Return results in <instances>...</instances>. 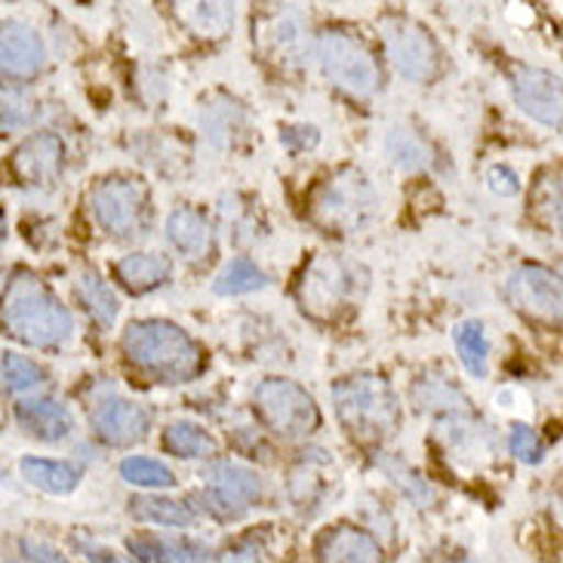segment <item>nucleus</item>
Wrapping results in <instances>:
<instances>
[{"label": "nucleus", "mask_w": 563, "mask_h": 563, "mask_svg": "<svg viewBox=\"0 0 563 563\" xmlns=\"http://www.w3.org/2000/svg\"><path fill=\"white\" fill-rule=\"evenodd\" d=\"M265 287H268V275L244 256L231 260L213 280L216 296H244V292H256Z\"/></svg>", "instance_id": "27"}, {"label": "nucleus", "mask_w": 563, "mask_h": 563, "mask_svg": "<svg viewBox=\"0 0 563 563\" xmlns=\"http://www.w3.org/2000/svg\"><path fill=\"white\" fill-rule=\"evenodd\" d=\"M487 183L489 188H493L496 195H503V198H511V195H518L520 191L518 176H515V169L511 167H489Z\"/></svg>", "instance_id": "35"}, {"label": "nucleus", "mask_w": 563, "mask_h": 563, "mask_svg": "<svg viewBox=\"0 0 563 563\" xmlns=\"http://www.w3.org/2000/svg\"><path fill=\"white\" fill-rule=\"evenodd\" d=\"M549 216L558 229H563V179L549 188Z\"/></svg>", "instance_id": "38"}, {"label": "nucleus", "mask_w": 563, "mask_h": 563, "mask_svg": "<svg viewBox=\"0 0 563 563\" xmlns=\"http://www.w3.org/2000/svg\"><path fill=\"white\" fill-rule=\"evenodd\" d=\"M0 62L7 77H34L46 62L44 41L25 22H3L0 34Z\"/></svg>", "instance_id": "14"}, {"label": "nucleus", "mask_w": 563, "mask_h": 563, "mask_svg": "<svg viewBox=\"0 0 563 563\" xmlns=\"http://www.w3.org/2000/svg\"><path fill=\"white\" fill-rule=\"evenodd\" d=\"M75 287L77 296H80V302L87 308V314H90L102 330H108V327L118 320V311H121L114 289L108 287L106 280L96 275V272H80L75 280Z\"/></svg>", "instance_id": "24"}, {"label": "nucleus", "mask_w": 563, "mask_h": 563, "mask_svg": "<svg viewBox=\"0 0 563 563\" xmlns=\"http://www.w3.org/2000/svg\"><path fill=\"white\" fill-rule=\"evenodd\" d=\"M164 446H167V453L183 459H203L216 453L213 438L195 422H173L164 431Z\"/></svg>", "instance_id": "28"}, {"label": "nucleus", "mask_w": 563, "mask_h": 563, "mask_svg": "<svg viewBox=\"0 0 563 563\" xmlns=\"http://www.w3.org/2000/svg\"><path fill=\"white\" fill-rule=\"evenodd\" d=\"M130 515L142 523H157V527H195V511L191 505L179 503V499H157V496H142L133 499Z\"/></svg>", "instance_id": "25"}, {"label": "nucleus", "mask_w": 563, "mask_h": 563, "mask_svg": "<svg viewBox=\"0 0 563 563\" xmlns=\"http://www.w3.org/2000/svg\"><path fill=\"white\" fill-rule=\"evenodd\" d=\"M13 169L22 183L46 185L59 176L62 169V142L53 133H37L25 139L13 154Z\"/></svg>", "instance_id": "16"}, {"label": "nucleus", "mask_w": 563, "mask_h": 563, "mask_svg": "<svg viewBox=\"0 0 563 563\" xmlns=\"http://www.w3.org/2000/svg\"><path fill=\"white\" fill-rule=\"evenodd\" d=\"M318 462L320 459H308V462H302V465L292 472V477H289V493H292V499H296L299 505L314 503L320 487H323V481H320L318 472H314V465H318Z\"/></svg>", "instance_id": "33"}, {"label": "nucleus", "mask_w": 563, "mask_h": 563, "mask_svg": "<svg viewBox=\"0 0 563 563\" xmlns=\"http://www.w3.org/2000/svg\"><path fill=\"white\" fill-rule=\"evenodd\" d=\"M167 238L188 262H200L213 250V231L207 219L195 210H176L167 219Z\"/></svg>", "instance_id": "20"}, {"label": "nucleus", "mask_w": 563, "mask_h": 563, "mask_svg": "<svg viewBox=\"0 0 563 563\" xmlns=\"http://www.w3.org/2000/svg\"><path fill=\"white\" fill-rule=\"evenodd\" d=\"M357 284H361L357 268L351 262L339 260V256H318L308 265L302 287H299L302 308L318 318H330L354 299Z\"/></svg>", "instance_id": "8"}, {"label": "nucleus", "mask_w": 563, "mask_h": 563, "mask_svg": "<svg viewBox=\"0 0 563 563\" xmlns=\"http://www.w3.org/2000/svg\"><path fill=\"white\" fill-rule=\"evenodd\" d=\"M453 342H456L459 361L465 364V369L472 373L474 379H484L487 376V354L489 342L484 333V323L481 320H465L453 330Z\"/></svg>", "instance_id": "26"}, {"label": "nucleus", "mask_w": 563, "mask_h": 563, "mask_svg": "<svg viewBox=\"0 0 563 563\" xmlns=\"http://www.w3.org/2000/svg\"><path fill=\"white\" fill-rule=\"evenodd\" d=\"M90 422L96 428V434L111 446H133L139 443L148 428H152V412L145 410L136 400L126 397L106 395L92 404Z\"/></svg>", "instance_id": "13"}, {"label": "nucleus", "mask_w": 563, "mask_h": 563, "mask_svg": "<svg viewBox=\"0 0 563 563\" xmlns=\"http://www.w3.org/2000/svg\"><path fill=\"white\" fill-rule=\"evenodd\" d=\"M19 472L29 481L31 487L53 493V496H68L75 493L80 484V472L68 462H56V459H34L25 456L19 462Z\"/></svg>", "instance_id": "22"}, {"label": "nucleus", "mask_w": 563, "mask_h": 563, "mask_svg": "<svg viewBox=\"0 0 563 563\" xmlns=\"http://www.w3.org/2000/svg\"><path fill=\"white\" fill-rule=\"evenodd\" d=\"M22 123H29L22 96L13 90H3V130H15V126H22Z\"/></svg>", "instance_id": "36"}, {"label": "nucleus", "mask_w": 563, "mask_h": 563, "mask_svg": "<svg viewBox=\"0 0 563 563\" xmlns=\"http://www.w3.org/2000/svg\"><path fill=\"white\" fill-rule=\"evenodd\" d=\"M511 92L518 108L542 126L563 123V77L551 75L545 68L520 65L511 77Z\"/></svg>", "instance_id": "12"}, {"label": "nucleus", "mask_w": 563, "mask_h": 563, "mask_svg": "<svg viewBox=\"0 0 563 563\" xmlns=\"http://www.w3.org/2000/svg\"><path fill=\"white\" fill-rule=\"evenodd\" d=\"M203 477H207V503L222 518H241L260 503V477L241 462L219 459L207 468Z\"/></svg>", "instance_id": "11"}, {"label": "nucleus", "mask_w": 563, "mask_h": 563, "mask_svg": "<svg viewBox=\"0 0 563 563\" xmlns=\"http://www.w3.org/2000/svg\"><path fill=\"white\" fill-rule=\"evenodd\" d=\"M508 446H511V453L518 462H527V465H536V462H542V441H539V434H536L530 426H515L511 428V438H508Z\"/></svg>", "instance_id": "34"}, {"label": "nucleus", "mask_w": 563, "mask_h": 563, "mask_svg": "<svg viewBox=\"0 0 563 563\" xmlns=\"http://www.w3.org/2000/svg\"><path fill=\"white\" fill-rule=\"evenodd\" d=\"M256 412L280 438H305L320 426L318 404L302 385L289 379H265L256 388Z\"/></svg>", "instance_id": "7"}, {"label": "nucleus", "mask_w": 563, "mask_h": 563, "mask_svg": "<svg viewBox=\"0 0 563 563\" xmlns=\"http://www.w3.org/2000/svg\"><path fill=\"white\" fill-rule=\"evenodd\" d=\"M382 31H385V46H388V56H391L397 75L407 77L412 84H426L438 75L441 53L422 25L397 15V19H385Z\"/></svg>", "instance_id": "9"}, {"label": "nucleus", "mask_w": 563, "mask_h": 563, "mask_svg": "<svg viewBox=\"0 0 563 563\" xmlns=\"http://www.w3.org/2000/svg\"><path fill=\"white\" fill-rule=\"evenodd\" d=\"M185 22L203 37H222L234 22V10L229 3H191L185 7Z\"/></svg>", "instance_id": "30"}, {"label": "nucleus", "mask_w": 563, "mask_h": 563, "mask_svg": "<svg viewBox=\"0 0 563 563\" xmlns=\"http://www.w3.org/2000/svg\"><path fill=\"white\" fill-rule=\"evenodd\" d=\"M41 385H44V369L34 361L13 354V351L3 354V388L10 395H25V391L41 388Z\"/></svg>", "instance_id": "31"}, {"label": "nucleus", "mask_w": 563, "mask_h": 563, "mask_svg": "<svg viewBox=\"0 0 563 563\" xmlns=\"http://www.w3.org/2000/svg\"><path fill=\"white\" fill-rule=\"evenodd\" d=\"M379 207V198L373 191V185L366 183L361 173H339L335 179L320 188L318 200H314V216L327 229L335 231H361L373 222Z\"/></svg>", "instance_id": "5"}, {"label": "nucleus", "mask_w": 563, "mask_h": 563, "mask_svg": "<svg viewBox=\"0 0 563 563\" xmlns=\"http://www.w3.org/2000/svg\"><path fill=\"white\" fill-rule=\"evenodd\" d=\"M130 364L161 382L195 379L203 366L198 342L169 320H136L123 333Z\"/></svg>", "instance_id": "2"}, {"label": "nucleus", "mask_w": 563, "mask_h": 563, "mask_svg": "<svg viewBox=\"0 0 563 563\" xmlns=\"http://www.w3.org/2000/svg\"><path fill=\"white\" fill-rule=\"evenodd\" d=\"M505 299L542 320H563V277L542 265H520L505 280Z\"/></svg>", "instance_id": "10"}, {"label": "nucleus", "mask_w": 563, "mask_h": 563, "mask_svg": "<svg viewBox=\"0 0 563 563\" xmlns=\"http://www.w3.org/2000/svg\"><path fill=\"white\" fill-rule=\"evenodd\" d=\"M280 142L287 148H311V145H318V130H311V126H289V130L280 133Z\"/></svg>", "instance_id": "37"}, {"label": "nucleus", "mask_w": 563, "mask_h": 563, "mask_svg": "<svg viewBox=\"0 0 563 563\" xmlns=\"http://www.w3.org/2000/svg\"><path fill=\"white\" fill-rule=\"evenodd\" d=\"M335 412L351 434L364 441L391 438L400 426V404L391 385L379 376H349L335 382L333 388Z\"/></svg>", "instance_id": "3"}, {"label": "nucleus", "mask_w": 563, "mask_h": 563, "mask_svg": "<svg viewBox=\"0 0 563 563\" xmlns=\"http://www.w3.org/2000/svg\"><path fill=\"white\" fill-rule=\"evenodd\" d=\"M90 207L114 238H142L148 229V188L139 179H102L90 191Z\"/></svg>", "instance_id": "6"}, {"label": "nucleus", "mask_w": 563, "mask_h": 563, "mask_svg": "<svg viewBox=\"0 0 563 563\" xmlns=\"http://www.w3.org/2000/svg\"><path fill=\"white\" fill-rule=\"evenodd\" d=\"M15 422L29 431L31 438L46 443L65 441L75 431V416L65 404L49 400V397H34V400H19L15 404Z\"/></svg>", "instance_id": "15"}, {"label": "nucleus", "mask_w": 563, "mask_h": 563, "mask_svg": "<svg viewBox=\"0 0 563 563\" xmlns=\"http://www.w3.org/2000/svg\"><path fill=\"white\" fill-rule=\"evenodd\" d=\"M412 404L422 412H434V416H450L453 426L468 419V400L459 391L453 382L446 379H422L412 388Z\"/></svg>", "instance_id": "21"}, {"label": "nucleus", "mask_w": 563, "mask_h": 563, "mask_svg": "<svg viewBox=\"0 0 563 563\" xmlns=\"http://www.w3.org/2000/svg\"><path fill=\"white\" fill-rule=\"evenodd\" d=\"M318 59L323 75L330 77V84H335L339 90H345L354 99H369L379 90V68H376L373 53L345 31L320 34Z\"/></svg>", "instance_id": "4"}, {"label": "nucleus", "mask_w": 563, "mask_h": 563, "mask_svg": "<svg viewBox=\"0 0 563 563\" xmlns=\"http://www.w3.org/2000/svg\"><path fill=\"white\" fill-rule=\"evenodd\" d=\"M118 280L133 292H148L169 277V260L157 253H130L118 262Z\"/></svg>", "instance_id": "23"}, {"label": "nucleus", "mask_w": 563, "mask_h": 563, "mask_svg": "<svg viewBox=\"0 0 563 563\" xmlns=\"http://www.w3.org/2000/svg\"><path fill=\"white\" fill-rule=\"evenodd\" d=\"M262 44L268 46L272 56L280 59H299L308 49V22L296 10H284L265 19L262 25Z\"/></svg>", "instance_id": "19"}, {"label": "nucleus", "mask_w": 563, "mask_h": 563, "mask_svg": "<svg viewBox=\"0 0 563 563\" xmlns=\"http://www.w3.org/2000/svg\"><path fill=\"white\" fill-rule=\"evenodd\" d=\"M561 277H563V262H561Z\"/></svg>", "instance_id": "39"}, {"label": "nucleus", "mask_w": 563, "mask_h": 563, "mask_svg": "<svg viewBox=\"0 0 563 563\" xmlns=\"http://www.w3.org/2000/svg\"><path fill=\"white\" fill-rule=\"evenodd\" d=\"M133 558L142 563H213L207 545L191 539H164V536H133L126 542Z\"/></svg>", "instance_id": "18"}, {"label": "nucleus", "mask_w": 563, "mask_h": 563, "mask_svg": "<svg viewBox=\"0 0 563 563\" xmlns=\"http://www.w3.org/2000/svg\"><path fill=\"white\" fill-rule=\"evenodd\" d=\"M320 563H382L379 542L357 527H335L318 539Z\"/></svg>", "instance_id": "17"}, {"label": "nucleus", "mask_w": 563, "mask_h": 563, "mask_svg": "<svg viewBox=\"0 0 563 563\" xmlns=\"http://www.w3.org/2000/svg\"><path fill=\"white\" fill-rule=\"evenodd\" d=\"M121 477L126 484H136L145 489H167L176 484V477L164 462L148 456H126L121 462Z\"/></svg>", "instance_id": "29"}, {"label": "nucleus", "mask_w": 563, "mask_h": 563, "mask_svg": "<svg viewBox=\"0 0 563 563\" xmlns=\"http://www.w3.org/2000/svg\"><path fill=\"white\" fill-rule=\"evenodd\" d=\"M388 152L395 157L397 167L412 169V167H422L426 164V148H422V142L407 133V130H395L391 139H388Z\"/></svg>", "instance_id": "32"}, {"label": "nucleus", "mask_w": 563, "mask_h": 563, "mask_svg": "<svg viewBox=\"0 0 563 563\" xmlns=\"http://www.w3.org/2000/svg\"><path fill=\"white\" fill-rule=\"evenodd\" d=\"M3 327L31 349H59L75 333L71 311L31 275H15L7 287Z\"/></svg>", "instance_id": "1"}]
</instances>
